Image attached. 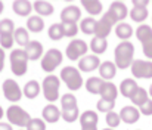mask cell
Here are the masks:
<instances>
[{"instance_id": "1", "label": "cell", "mask_w": 152, "mask_h": 130, "mask_svg": "<svg viewBox=\"0 0 152 130\" xmlns=\"http://www.w3.org/2000/svg\"><path fill=\"white\" fill-rule=\"evenodd\" d=\"M133 55H134V46L132 42H121L115 47L114 56H115V67L120 70H126L129 65L133 64Z\"/></svg>"}, {"instance_id": "2", "label": "cell", "mask_w": 152, "mask_h": 130, "mask_svg": "<svg viewBox=\"0 0 152 130\" xmlns=\"http://www.w3.org/2000/svg\"><path fill=\"white\" fill-rule=\"evenodd\" d=\"M61 117L66 121V123H72L78 118L80 112H78V106H77V99L74 95L71 93H65L61 98Z\"/></svg>"}, {"instance_id": "3", "label": "cell", "mask_w": 152, "mask_h": 130, "mask_svg": "<svg viewBox=\"0 0 152 130\" xmlns=\"http://www.w3.org/2000/svg\"><path fill=\"white\" fill-rule=\"evenodd\" d=\"M28 56L24 49H13L10 52V68L12 73L18 77H22L28 68Z\"/></svg>"}, {"instance_id": "4", "label": "cell", "mask_w": 152, "mask_h": 130, "mask_svg": "<svg viewBox=\"0 0 152 130\" xmlns=\"http://www.w3.org/2000/svg\"><path fill=\"white\" fill-rule=\"evenodd\" d=\"M61 80L68 86L69 90H78L83 84L81 74L78 73V70L75 67H65L61 71Z\"/></svg>"}, {"instance_id": "5", "label": "cell", "mask_w": 152, "mask_h": 130, "mask_svg": "<svg viewBox=\"0 0 152 130\" xmlns=\"http://www.w3.org/2000/svg\"><path fill=\"white\" fill-rule=\"evenodd\" d=\"M6 117L10 121V124H15V126H19V127H27L30 120H31L30 114L18 105L9 106L7 111H6Z\"/></svg>"}, {"instance_id": "6", "label": "cell", "mask_w": 152, "mask_h": 130, "mask_svg": "<svg viewBox=\"0 0 152 130\" xmlns=\"http://www.w3.org/2000/svg\"><path fill=\"white\" fill-rule=\"evenodd\" d=\"M62 62V52L58 49H49L42 58V68L46 73H53Z\"/></svg>"}, {"instance_id": "7", "label": "cell", "mask_w": 152, "mask_h": 130, "mask_svg": "<svg viewBox=\"0 0 152 130\" xmlns=\"http://www.w3.org/2000/svg\"><path fill=\"white\" fill-rule=\"evenodd\" d=\"M59 86H61V80L56 76H48L43 80V95L48 101L55 102L59 96Z\"/></svg>"}, {"instance_id": "8", "label": "cell", "mask_w": 152, "mask_h": 130, "mask_svg": "<svg viewBox=\"0 0 152 130\" xmlns=\"http://www.w3.org/2000/svg\"><path fill=\"white\" fill-rule=\"evenodd\" d=\"M117 24V19L109 13L106 12L101 19L96 22V28H95V37H101V39H106L108 34L111 33L112 30V25Z\"/></svg>"}, {"instance_id": "9", "label": "cell", "mask_w": 152, "mask_h": 130, "mask_svg": "<svg viewBox=\"0 0 152 130\" xmlns=\"http://www.w3.org/2000/svg\"><path fill=\"white\" fill-rule=\"evenodd\" d=\"M65 52H66V56L69 58V61H78L83 55H86V52H87V43L84 40L74 39L66 46V50Z\"/></svg>"}, {"instance_id": "10", "label": "cell", "mask_w": 152, "mask_h": 130, "mask_svg": "<svg viewBox=\"0 0 152 130\" xmlns=\"http://www.w3.org/2000/svg\"><path fill=\"white\" fill-rule=\"evenodd\" d=\"M132 73L137 79H152V62L136 59L132 64Z\"/></svg>"}, {"instance_id": "11", "label": "cell", "mask_w": 152, "mask_h": 130, "mask_svg": "<svg viewBox=\"0 0 152 130\" xmlns=\"http://www.w3.org/2000/svg\"><path fill=\"white\" fill-rule=\"evenodd\" d=\"M3 93H4V98L7 101H10V102H18L22 98V90L19 89L18 83L15 80H10V79L4 80V83H3Z\"/></svg>"}, {"instance_id": "12", "label": "cell", "mask_w": 152, "mask_h": 130, "mask_svg": "<svg viewBox=\"0 0 152 130\" xmlns=\"http://www.w3.org/2000/svg\"><path fill=\"white\" fill-rule=\"evenodd\" d=\"M148 3H149L148 0H142V1L134 0L133 1V9L130 10V18L133 21H136V22L145 21L148 18V9H146Z\"/></svg>"}, {"instance_id": "13", "label": "cell", "mask_w": 152, "mask_h": 130, "mask_svg": "<svg viewBox=\"0 0 152 130\" xmlns=\"http://www.w3.org/2000/svg\"><path fill=\"white\" fill-rule=\"evenodd\" d=\"M81 18V10L75 4H69L62 9L61 12V21L62 24H77V21Z\"/></svg>"}, {"instance_id": "14", "label": "cell", "mask_w": 152, "mask_h": 130, "mask_svg": "<svg viewBox=\"0 0 152 130\" xmlns=\"http://www.w3.org/2000/svg\"><path fill=\"white\" fill-rule=\"evenodd\" d=\"M98 114L95 111H84L80 115V124H81V130H98Z\"/></svg>"}, {"instance_id": "15", "label": "cell", "mask_w": 152, "mask_h": 130, "mask_svg": "<svg viewBox=\"0 0 152 130\" xmlns=\"http://www.w3.org/2000/svg\"><path fill=\"white\" fill-rule=\"evenodd\" d=\"M99 67H101V59L96 55H87V56L81 58V61H78V70H81L84 73H90Z\"/></svg>"}, {"instance_id": "16", "label": "cell", "mask_w": 152, "mask_h": 130, "mask_svg": "<svg viewBox=\"0 0 152 130\" xmlns=\"http://www.w3.org/2000/svg\"><path fill=\"white\" fill-rule=\"evenodd\" d=\"M139 117H140V111L137 108H134V106H124L121 109V112H120V118L124 123H127V124L136 123L139 120Z\"/></svg>"}, {"instance_id": "17", "label": "cell", "mask_w": 152, "mask_h": 130, "mask_svg": "<svg viewBox=\"0 0 152 130\" xmlns=\"http://www.w3.org/2000/svg\"><path fill=\"white\" fill-rule=\"evenodd\" d=\"M108 12H109L117 21H123V19L127 16V13H129L127 6H126L123 1H112L111 6H109V9H108Z\"/></svg>"}, {"instance_id": "18", "label": "cell", "mask_w": 152, "mask_h": 130, "mask_svg": "<svg viewBox=\"0 0 152 130\" xmlns=\"http://www.w3.org/2000/svg\"><path fill=\"white\" fill-rule=\"evenodd\" d=\"M24 50H25V53H27V56H28L30 61H36V59L42 58V55H43V46H42L40 42H37V40L30 42L28 46H27Z\"/></svg>"}, {"instance_id": "19", "label": "cell", "mask_w": 152, "mask_h": 130, "mask_svg": "<svg viewBox=\"0 0 152 130\" xmlns=\"http://www.w3.org/2000/svg\"><path fill=\"white\" fill-rule=\"evenodd\" d=\"M12 9L19 16H28L31 13V10H33V4L28 0H16V1H13Z\"/></svg>"}, {"instance_id": "20", "label": "cell", "mask_w": 152, "mask_h": 130, "mask_svg": "<svg viewBox=\"0 0 152 130\" xmlns=\"http://www.w3.org/2000/svg\"><path fill=\"white\" fill-rule=\"evenodd\" d=\"M137 89H139V86H137V83H136L133 79H126V80H123L121 84H120V92H121V95L126 96V98H132V96L136 93Z\"/></svg>"}, {"instance_id": "21", "label": "cell", "mask_w": 152, "mask_h": 130, "mask_svg": "<svg viewBox=\"0 0 152 130\" xmlns=\"http://www.w3.org/2000/svg\"><path fill=\"white\" fill-rule=\"evenodd\" d=\"M115 73H117V67L114 62H109V61H105L102 62L101 67H99V74H101V79L103 80H111L115 77Z\"/></svg>"}, {"instance_id": "22", "label": "cell", "mask_w": 152, "mask_h": 130, "mask_svg": "<svg viewBox=\"0 0 152 130\" xmlns=\"http://www.w3.org/2000/svg\"><path fill=\"white\" fill-rule=\"evenodd\" d=\"M101 99L103 101H109V102H115V99H117V96H118V90H117V87L114 83H109V82H105V84H103V89H102L101 92Z\"/></svg>"}, {"instance_id": "23", "label": "cell", "mask_w": 152, "mask_h": 130, "mask_svg": "<svg viewBox=\"0 0 152 130\" xmlns=\"http://www.w3.org/2000/svg\"><path fill=\"white\" fill-rule=\"evenodd\" d=\"M59 117H61V111L58 109V106L50 104L43 108V120H46L48 123H56Z\"/></svg>"}, {"instance_id": "24", "label": "cell", "mask_w": 152, "mask_h": 130, "mask_svg": "<svg viewBox=\"0 0 152 130\" xmlns=\"http://www.w3.org/2000/svg\"><path fill=\"white\" fill-rule=\"evenodd\" d=\"M105 82L102 80L101 77H90L87 82H86V89L93 93V95H101L102 89H103Z\"/></svg>"}, {"instance_id": "25", "label": "cell", "mask_w": 152, "mask_h": 130, "mask_svg": "<svg viewBox=\"0 0 152 130\" xmlns=\"http://www.w3.org/2000/svg\"><path fill=\"white\" fill-rule=\"evenodd\" d=\"M27 28H28L31 33H40V31L45 28V21H43V18L39 16V15L30 16L28 21H27Z\"/></svg>"}, {"instance_id": "26", "label": "cell", "mask_w": 152, "mask_h": 130, "mask_svg": "<svg viewBox=\"0 0 152 130\" xmlns=\"http://www.w3.org/2000/svg\"><path fill=\"white\" fill-rule=\"evenodd\" d=\"M115 34H117L118 39H121L124 42H129V39L133 34V28H132V25H129L126 22H121L115 27Z\"/></svg>"}, {"instance_id": "27", "label": "cell", "mask_w": 152, "mask_h": 130, "mask_svg": "<svg viewBox=\"0 0 152 130\" xmlns=\"http://www.w3.org/2000/svg\"><path fill=\"white\" fill-rule=\"evenodd\" d=\"M34 10L39 13V16H49L53 13V4L49 1H34L33 4Z\"/></svg>"}, {"instance_id": "28", "label": "cell", "mask_w": 152, "mask_h": 130, "mask_svg": "<svg viewBox=\"0 0 152 130\" xmlns=\"http://www.w3.org/2000/svg\"><path fill=\"white\" fill-rule=\"evenodd\" d=\"M81 6L87 10V13H90L93 16L99 15L102 12V3L98 0H84V1H81Z\"/></svg>"}, {"instance_id": "29", "label": "cell", "mask_w": 152, "mask_h": 130, "mask_svg": "<svg viewBox=\"0 0 152 130\" xmlns=\"http://www.w3.org/2000/svg\"><path fill=\"white\" fill-rule=\"evenodd\" d=\"M39 93H40V84H39L36 80H30V82L24 86V95H25L28 99L37 98Z\"/></svg>"}, {"instance_id": "30", "label": "cell", "mask_w": 152, "mask_h": 130, "mask_svg": "<svg viewBox=\"0 0 152 130\" xmlns=\"http://www.w3.org/2000/svg\"><path fill=\"white\" fill-rule=\"evenodd\" d=\"M13 39H15V42L19 44V46H22V47H27L28 43H30V36H28V30H25V28H16L15 30V33H13Z\"/></svg>"}, {"instance_id": "31", "label": "cell", "mask_w": 152, "mask_h": 130, "mask_svg": "<svg viewBox=\"0 0 152 130\" xmlns=\"http://www.w3.org/2000/svg\"><path fill=\"white\" fill-rule=\"evenodd\" d=\"M48 34H49V37H50L52 40H55V42L61 40L62 37H65V33H64V24H62V22H61V24H52L50 27H49Z\"/></svg>"}, {"instance_id": "32", "label": "cell", "mask_w": 152, "mask_h": 130, "mask_svg": "<svg viewBox=\"0 0 152 130\" xmlns=\"http://www.w3.org/2000/svg\"><path fill=\"white\" fill-rule=\"evenodd\" d=\"M132 99V102L134 104V105H137V106H142L148 99H149V93L143 89V87H139L137 90H136V93L130 98Z\"/></svg>"}, {"instance_id": "33", "label": "cell", "mask_w": 152, "mask_h": 130, "mask_svg": "<svg viewBox=\"0 0 152 130\" xmlns=\"http://www.w3.org/2000/svg\"><path fill=\"white\" fill-rule=\"evenodd\" d=\"M96 22L92 16H87L84 19H81V24H80V30L84 33V34H93L95 33V28H96Z\"/></svg>"}, {"instance_id": "34", "label": "cell", "mask_w": 152, "mask_h": 130, "mask_svg": "<svg viewBox=\"0 0 152 130\" xmlns=\"http://www.w3.org/2000/svg\"><path fill=\"white\" fill-rule=\"evenodd\" d=\"M108 47L106 43V39H101V37H93L92 42H90V49L95 52V53H103Z\"/></svg>"}, {"instance_id": "35", "label": "cell", "mask_w": 152, "mask_h": 130, "mask_svg": "<svg viewBox=\"0 0 152 130\" xmlns=\"http://www.w3.org/2000/svg\"><path fill=\"white\" fill-rule=\"evenodd\" d=\"M136 37L140 43H143L145 40L152 37V28L149 25H139L137 30H136Z\"/></svg>"}, {"instance_id": "36", "label": "cell", "mask_w": 152, "mask_h": 130, "mask_svg": "<svg viewBox=\"0 0 152 130\" xmlns=\"http://www.w3.org/2000/svg\"><path fill=\"white\" fill-rule=\"evenodd\" d=\"M15 33V24L12 19H1L0 21V34H13Z\"/></svg>"}, {"instance_id": "37", "label": "cell", "mask_w": 152, "mask_h": 130, "mask_svg": "<svg viewBox=\"0 0 152 130\" xmlns=\"http://www.w3.org/2000/svg\"><path fill=\"white\" fill-rule=\"evenodd\" d=\"M106 124L109 126V129H114V127H117L118 124H120V121H121V118H120V114H117L115 111H109V112H106Z\"/></svg>"}, {"instance_id": "38", "label": "cell", "mask_w": 152, "mask_h": 130, "mask_svg": "<svg viewBox=\"0 0 152 130\" xmlns=\"http://www.w3.org/2000/svg\"><path fill=\"white\" fill-rule=\"evenodd\" d=\"M27 130H46V123L42 118H31L27 126Z\"/></svg>"}, {"instance_id": "39", "label": "cell", "mask_w": 152, "mask_h": 130, "mask_svg": "<svg viewBox=\"0 0 152 130\" xmlns=\"http://www.w3.org/2000/svg\"><path fill=\"white\" fill-rule=\"evenodd\" d=\"M13 34H0V46L1 49H12L13 44Z\"/></svg>"}, {"instance_id": "40", "label": "cell", "mask_w": 152, "mask_h": 130, "mask_svg": "<svg viewBox=\"0 0 152 130\" xmlns=\"http://www.w3.org/2000/svg\"><path fill=\"white\" fill-rule=\"evenodd\" d=\"M98 109L101 111V112H109V111H112V108L115 106V102H109V101H103V99H99V102H98Z\"/></svg>"}, {"instance_id": "41", "label": "cell", "mask_w": 152, "mask_h": 130, "mask_svg": "<svg viewBox=\"0 0 152 130\" xmlns=\"http://www.w3.org/2000/svg\"><path fill=\"white\" fill-rule=\"evenodd\" d=\"M64 33H65V37H74L78 33V25L77 24H64Z\"/></svg>"}, {"instance_id": "42", "label": "cell", "mask_w": 152, "mask_h": 130, "mask_svg": "<svg viewBox=\"0 0 152 130\" xmlns=\"http://www.w3.org/2000/svg\"><path fill=\"white\" fill-rule=\"evenodd\" d=\"M142 47H143L145 56H148L149 59H152V37L148 39V40H145V42L142 43Z\"/></svg>"}, {"instance_id": "43", "label": "cell", "mask_w": 152, "mask_h": 130, "mask_svg": "<svg viewBox=\"0 0 152 130\" xmlns=\"http://www.w3.org/2000/svg\"><path fill=\"white\" fill-rule=\"evenodd\" d=\"M139 108H140V114H143V115H152V99H148Z\"/></svg>"}, {"instance_id": "44", "label": "cell", "mask_w": 152, "mask_h": 130, "mask_svg": "<svg viewBox=\"0 0 152 130\" xmlns=\"http://www.w3.org/2000/svg\"><path fill=\"white\" fill-rule=\"evenodd\" d=\"M3 67H4V50L0 49V73H1Z\"/></svg>"}, {"instance_id": "45", "label": "cell", "mask_w": 152, "mask_h": 130, "mask_svg": "<svg viewBox=\"0 0 152 130\" xmlns=\"http://www.w3.org/2000/svg\"><path fill=\"white\" fill-rule=\"evenodd\" d=\"M0 130H13V129H12V124H9V123H1V121H0Z\"/></svg>"}, {"instance_id": "46", "label": "cell", "mask_w": 152, "mask_h": 130, "mask_svg": "<svg viewBox=\"0 0 152 130\" xmlns=\"http://www.w3.org/2000/svg\"><path fill=\"white\" fill-rule=\"evenodd\" d=\"M1 117H3V108L0 106V120H1Z\"/></svg>"}, {"instance_id": "47", "label": "cell", "mask_w": 152, "mask_h": 130, "mask_svg": "<svg viewBox=\"0 0 152 130\" xmlns=\"http://www.w3.org/2000/svg\"><path fill=\"white\" fill-rule=\"evenodd\" d=\"M1 10H3V1H0V13H1Z\"/></svg>"}, {"instance_id": "48", "label": "cell", "mask_w": 152, "mask_h": 130, "mask_svg": "<svg viewBox=\"0 0 152 130\" xmlns=\"http://www.w3.org/2000/svg\"><path fill=\"white\" fill-rule=\"evenodd\" d=\"M149 96H152V84H151V87H149Z\"/></svg>"}, {"instance_id": "49", "label": "cell", "mask_w": 152, "mask_h": 130, "mask_svg": "<svg viewBox=\"0 0 152 130\" xmlns=\"http://www.w3.org/2000/svg\"><path fill=\"white\" fill-rule=\"evenodd\" d=\"M103 130H114V129H103Z\"/></svg>"}, {"instance_id": "50", "label": "cell", "mask_w": 152, "mask_h": 130, "mask_svg": "<svg viewBox=\"0 0 152 130\" xmlns=\"http://www.w3.org/2000/svg\"><path fill=\"white\" fill-rule=\"evenodd\" d=\"M21 130H22V129H21Z\"/></svg>"}]
</instances>
